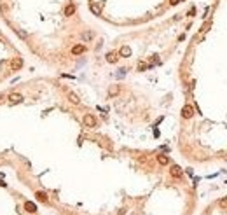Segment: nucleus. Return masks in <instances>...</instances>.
Listing matches in <instances>:
<instances>
[{
    "mask_svg": "<svg viewBox=\"0 0 227 215\" xmlns=\"http://www.w3.org/2000/svg\"><path fill=\"white\" fill-rule=\"evenodd\" d=\"M194 116V109H192V105H185L183 109H182V117L183 119H191Z\"/></svg>",
    "mask_w": 227,
    "mask_h": 215,
    "instance_id": "obj_1",
    "label": "nucleus"
},
{
    "mask_svg": "<svg viewBox=\"0 0 227 215\" xmlns=\"http://www.w3.org/2000/svg\"><path fill=\"white\" fill-rule=\"evenodd\" d=\"M84 124H86L87 128H94V126H96V119H94L91 114H86V116H84Z\"/></svg>",
    "mask_w": 227,
    "mask_h": 215,
    "instance_id": "obj_2",
    "label": "nucleus"
},
{
    "mask_svg": "<svg viewBox=\"0 0 227 215\" xmlns=\"http://www.w3.org/2000/svg\"><path fill=\"white\" fill-rule=\"evenodd\" d=\"M21 100H23V96H21L19 93H11V94H9V103H11V105L19 103Z\"/></svg>",
    "mask_w": 227,
    "mask_h": 215,
    "instance_id": "obj_3",
    "label": "nucleus"
},
{
    "mask_svg": "<svg viewBox=\"0 0 227 215\" xmlns=\"http://www.w3.org/2000/svg\"><path fill=\"white\" fill-rule=\"evenodd\" d=\"M169 173H171V177H175V178H180V177H182V168H180V166H176V164H173L171 170H169Z\"/></svg>",
    "mask_w": 227,
    "mask_h": 215,
    "instance_id": "obj_4",
    "label": "nucleus"
},
{
    "mask_svg": "<svg viewBox=\"0 0 227 215\" xmlns=\"http://www.w3.org/2000/svg\"><path fill=\"white\" fill-rule=\"evenodd\" d=\"M21 67H23V59H21V58H14L11 61V68L12 70H19Z\"/></svg>",
    "mask_w": 227,
    "mask_h": 215,
    "instance_id": "obj_5",
    "label": "nucleus"
},
{
    "mask_svg": "<svg viewBox=\"0 0 227 215\" xmlns=\"http://www.w3.org/2000/svg\"><path fill=\"white\" fill-rule=\"evenodd\" d=\"M117 59H119V54H117V52H108V54H107V61H108V63H115Z\"/></svg>",
    "mask_w": 227,
    "mask_h": 215,
    "instance_id": "obj_6",
    "label": "nucleus"
},
{
    "mask_svg": "<svg viewBox=\"0 0 227 215\" xmlns=\"http://www.w3.org/2000/svg\"><path fill=\"white\" fill-rule=\"evenodd\" d=\"M81 39L84 42H89V40H93V39H94V33H93V32H84V33L81 35Z\"/></svg>",
    "mask_w": 227,
    "mask_h": 215,
    "instance_id": "obj_7",
    "label": "nucleus"
},
{
    "mask_svg": "<svg viewBox=\"0 0 227 215\" xmlns=\"http://www.w3.org/2000/svg\"><path fill=\"white\" fill-rule=\"evenodd\" d=\"M24 210L30 212V213H33V212H37V206H35V203H32V201H26V203H24Z\"/></svg>",
    "mask_w": 227,
    "mask_h": 215,
    "instance_id": "obj_8",
    "label": "nucleus"
},
{
    "mask_svg": "<svg viewBox=\"0 0 227 215\" xmlns=\"http://www.w3.org/2000/svg\"><path fill=\"white\" fill-rule=\"evenodd\" d=\"M84 51H86V46H82V44H79V46H73V47H72V52H73V54H82Z\"/></svg>",
    "mask_w": 227,
    "mask_h": 215,
    "instance_id": "obj_9",
    "label": "nucleus"
},
{
    "mask_svg": "<svg viewBox=\"0 0 227 215\" xmlns=\"http://www.w3.org/2000/svg\"><path fill=\"white\" fill-rule=\"evenodd\" d=\"M68 100H70V101H72L73 105H79V103H81V100H79V96H77L75 93H72V91L68 93Z\"/></svg>",
    "mask_w": 227,
    "mask_h": 215,
    "instance_id": "obj_10",
    "label": "nucleus"
},
{
    "mask_svg": "<svg viewBox=\"0 0 227 215\" xmlns=\"http://www.w3.org/2000/svg\"><path fill=\"white\" fill-rule=\"evenodd\" d=\"M73 12H75V5L73 4H68V5L65 7V16H72Z\"/></svg>",
    "mask_w": 227,
    "mask_h": 215,
    "instance_id": "obj_11",
    "label": "nucleus"
},
{
    "mask_svg": "<svg viewBox=\"0 0 227 215\" xmlns=\"http://www.w3.org/2000/svg\"><path fill=\"white\" fill-rule=\"evenodd\" d=\"M35 196H37V199H39V201H42V203H47V196H46V194H44L42 191H39L37 194H35Z\"/></svg>",
    "mask_w": 227,
    "mask_h": 215,
    "instance_id": "obj_12",
    "label": "nucleus"
},
{
    "mask_svg": "<svg viewBox=\"0 0 227 215\" xmlns=\"http://www.w3.org/2000/svg\"><path fill=\"white\" fill-rule=\"evenodd\" d=\"M91 12H94L96 16H100V14H101V9H100V5H96V4H91Z\"/></svg>",
    "mask_w": 227,
    "mask_h": 215,
    "instance_id": "obj_13",
    "label": "nucleus"
},
{
    "mask_svg": "<svg viewBox=\"0 0 227 215\" xmlns=\"http://www.w3.org/2000/svg\"><path fill=\"white\" fill-rule=\"evenodd\" d=\"M129 54H131V49H129L128 46L121 47V56H129Z\"/></svg>",
    "mask_w": 227,
    "mask_h": 215,
    "instance_id": "obj_14",
    "label": "nucleus"
},
{
    "mask_svg": "<svg viewBox=\"0 0 227 215\" xmlns=\"http://www.w3.org/2000/svg\"><path fill=\"white\" fill-rule=\"evenodd\" d=\"M157 161H159V164H168L169 163L168 156H157Z\"/></svg>",
    "mask_w": 227,
    "mask_h": 215,
    "instance_id": "obj_15",
    "label": "nucleus"
},
{
    "mask_svg": "<svg viewBox=\"0 0 227 215\" xmlns=\"http://www.w3.org/2000/svg\"><path fill=\"white\" fill-rule=\"evenodd\" d=\"M117 93H119V87H117V86H112L110 91H108V94H110V96H115Z\"/></svg>",
    "mask_w": 227,
    "mask_h": 215,
    "instance_id": "obj_16",
    "label": "nucleus"
},
{
    "mask_svg": "<svg viewBox=\"0 0 227 215\" xmlns=\"http://www.w3.org/2000/svg\"><path fill=\"white\" fill-rule=\"evenodd\" d=\"M218 206H220V208H224V210H227V198L220 199V201H218Z\"/></svg>",
    "mask_w": 227,
    "mask_h": 215,
    "instance_id": "obj_17",
    "label": "nucleus"
},
{
    "mask_svg": "<svg viewBox=\"0 0 227 215\" xmlns=\"http://www.w3.org/2000/svg\"><path fill=\"white\" fill-rule=\"evenodd\" d=\"M149 65H145V63H138V70H145Z\"/></svg>",
    "mask_w": 227,
    "mask_h": 215,
    "instance_id": "obj_18",
    "label": "nucleus"
},
{
    "mask_svg": "<svg viewBox=\"0 0 227 215\" xmlns=\"http://www.w3.org/2000/svg\"><path fill=\"white\" fill-rule=\"evenodd\" d=\"M178 2H180V0H169V4H171V5H176Z\"/></svg>",
    "mask_w": 227,
    "mask_h": 215,
    "instance_id": "obj_19",
    "label": "nucleus"
},
{
    "mask_svg": "<svg viewBox=\"0 0 227 215\" xmlns=\"http://www.w3.org/2000/svg\"><path fill=\"white\" fill-rule=\"evenodd\" d=\"M0 187H5V182L2 180V178H0Z\"/></svg>",
    "mask_w": 227,
    "mask_h": 215,
    "instance_id": "obj_20",
    "label": "nucleus"
},
{
    "mask_svg": "<svg viewBox=\"0 0 227 215\" xmlns=\"http://www.w3.org/2000/svg\"><path fill=\"white\" fill-rule=\"evenodd\" d=\"M180 2H182V0H180Z\"/></svg>",
    "mask_w": 227,
    "mask_h": 215,
    "instance_id": "obj_21",
    "label": "nucleus"
}]
</instances>
